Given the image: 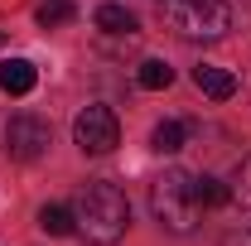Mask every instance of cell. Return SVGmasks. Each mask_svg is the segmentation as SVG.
I'll use <instances>...</instances> for the list:
<instances>
[{
    "instance_id": "1",
    "label": "cell",
    "mask_w": 251,
    "mask_h": 246,
    "mask_svg": "<svg viewBox=\"0 0 251 246\" xmlns=\"http://www.w3.org/2000/svg\"><path fill=\"white\" fill-rule=\"evenodd\" d=\"M73 217H77V232L92 246H111V242H121L126 227H130V203H126V193L116 184H101L97 179V184H87L77 193Z\"/></svg>"
},
{
    "instance_id": "2",
    "label": "cell",
    "mask_w": 251,
    "mask_h": 246,
    "mask_svg": "<svg viewBox=\"0 0 251 246\" xmlns=\"http://www.w3.org/2000/svg\"><path fill=\"white\" fill-rule=\"evenodd\" d=\"M150 208H155L159 227H169V232H193L198 227V193H193V174H179V169H169L164 179H155L150 188Z\"/></svg>"
},
{
    "instance_id": "3",
    "label": "cell",
    "mask_w": 251,
    "mask_h": 246,
    "mask_svg": "<svg viewBox=\"0 0 251 246\" xmlns=\"http://www.w3.org/2000/svg\"><path fill=\"white\" fill-rule=\"evenodd\" d=\"M164 25L179 39H222L232 29L227 0H164Z\"/></svg>"
},
{
    "instance_id": "4",
    "label": "cell",
    "mask_w": 251,
    "mask_h": 246,
    "mask_svg": "<svg viewBox=\"0 0 251 246\" xmlns=\"http://www.w3.org/2000/svg\"><path fill=\"white\" fill-rule=\"evenodd\" d=\"M73 140H77V150H82V154H111L116 145H121L116 111H111V106H87V111H77V121H73Z\"/></svg>"
},
{
    "instance_id": "5",
    "label": "cell",
    "mask_w": 251,
    "mask_h": 246,
    "mask_svg": "<svg viewBox=\"0 0 251 246\" xmlns=\"http://www.w3.org/2000/svg\"><path fill=\"white\" fill-rule=\"evenodd\" d=\"M49 145H53V130H49V121H44V116L20 111V116H10V121H5V150H10V159L34 164Z\"/></svg>"
},
{
    "instance_id": "6",
    "label": "cell",
    "mask_w": 251,
    "mask_h": 246,
    "mask_svg": "<svg viewBox=\"0 0 251 246\" xmlns=\"http://www.w3.org/2000/svg\"><path fill=\"white\" fill-rule=\"evenodd\" d=\"M193 87H198L203 97H213V101H227V97H237V77H232L227 68L198 63V68H193Z\"/></svg>"
},
{
    "instance_id": "7",
    "label": "cell",
    "mask_w": 251,
    "mask_h": 246,
    "mask_svg": "<svg viewBox=\"0 0 251 246\" xmlns=\"http://www.w3.org/2000/svg\"><path fill=\"white\" fill-rule=\"evenodd\" d=\"M34 82H39V68H34L29 58H5L0 63V92L10 97H29Z\"/></svg>"
},
{
    "instance_id": "8",
    "label": "cell",
    "mask_w": 251,
    "mask_h": 246,
    "mask_svg": "<svg viewBox=\"0 0 251 246\" xmlns=\"http://www.w3.org/2000/svg\"><path fill=\"white\" fill-rule=\"evenodd\" d=\"M97 29H106V34H135V15L126 10V5H116V0H106V5H97Z\"/></svg>"
},
{
    "instance_id": "9",
    "label": "cell",
    "mask_w": 251,
    "mask_h": 246,
    "mask_svg": "<svg viewBox=\"0 0 251 246\" xmlns=\"http://www.w3.org/2000/svg\"><path fill=\"white\" fill-rule=\"evenodd\" d=\"M39 227L49 237H73L77 232V217H73V208H63V203H44L39 208Z\"/></svg>"
},
{
    "instance_id": "10",
    "label": "cell",
    "mask_w": 251,
    "mask_h": 246,
    "mask_svg": "<svg viewBox=\"0 0 251 246\" xmlns=\"http://www.w3.org/2000/svg\"><path fill=\"white\" fill-rule=\"evenodd\" d=\"M184 140H188V125L184 121H159L155 135H150V145H155L159 154H179V150H184Z\"/></svg>"
},
{
    "instance_id": "11",
    "label": "cell",
    "mask_w": 251,
    "mask_h": 246,
    "mask_svg": "<svg viewBox=\"0 0 251 246\" xmlns=\"http://www.w3.org/2000/svg\"><path fill=\"white\" fill-rule=\"evenodd\" d=\"M135 77H140V87H145V92H164V87L174 82V68H169L164 58H145Z\"/></svg>"
},
{
    "instance_id": "12",
    "label": "cell",
    "mask_w": 251,
    "mask_h": 246,
    "mask_svg": "<svg viewBox=\"0 0 251 246\" xmlns=\"http://www.w3.org/2000/svg\"><path fill=\"white\" fill-rule=\"evenodd\" d=\"M193 193H198V208H218V203L232 198V188L222 184V179H213V174H198L193 179Z\"/></svg>"
},
{
    "instance_id": "13",
    "label": "cell",
    "mask_w": 251,
    "mask_h": 246,
    "mask_svg": "<svg viewBox=\"0 0 251 246\" xmlns=\"http://www.w3.org/2000/svg\"><path fill=\"white\" fill-rule=\"evenodd\" d=\"M73 15H77V10H73V0H44V5H39V15H34V20H39V25H44V29H58V25H68V20H73Z\"/></svg>"
},
{
    "instance_id": "14",
    "label": "cell",
    "mask_w": 251,
    "mask_h": 246,
    "mask_svg": "<svg viewBox=\"0 0 251 246\" xmlns=\"http://www.w3.org/2000/svg\"><path fill=\"white\" fill-rule=\"evenodd\" d=\"M232 198H237L242 208H251V154L237 164V174H232Z\"/></svg>"
}]
</instances>
